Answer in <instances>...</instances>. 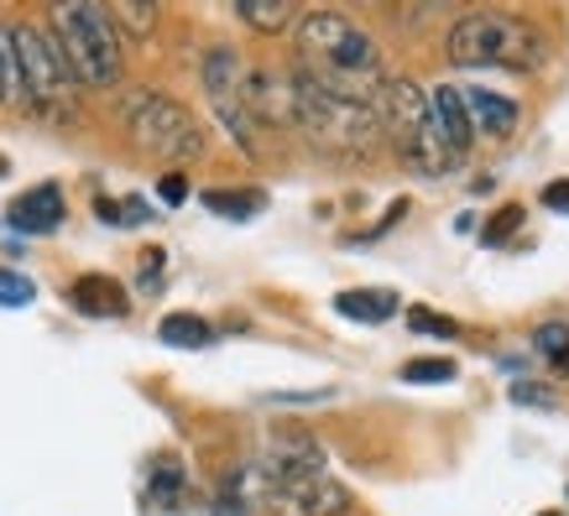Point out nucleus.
<instances>
[{"label": "nucleus", "instance_id": "nucleus-1", "mask_svg": "<svg viewBox=\"0 0 569 516\" xmlns=\"http://www.w3.org/2000/svg\"><path fill=\"white\" fill-rule=\"evenodd\" d=\"M298 73L329 94L371 104V110H377L381 84H387L381 48L371 42V32H361L340 11H309L298 21Z\"/></svg>", "mask_w": 569, "mask_h": 516}, {"label": "nucleus", "instance_id": "nucleus-2", "mask_svg": "<svg viewBox=\"0 0 569 516\" xmlns=\"http://www.w3.org/2000/svg\"><path fill=\"white\" fill-rule=\"evenodd\" d=\"M52 42L63 52V63H69L73 84L84 89H110L121 84V32H116V21L104 6L94 0H63V6H52Z\"/></svg>", "mask_w": 569, "mask_h": 516}, {"label": "nucleus", "instance_id": "nucleus-3", "mask_svg": "<svg viewBox=\"0 0 569 516\" xmlns=\"http://www.w3.org/2000/svg\"><path fill=\"white\" fill-rule=\"evenodd\" d=\"M288 104H293L298 131H303V136L319 146V152L366 156V152H371V146L381 141V125H377V110H371V104L340 100V94L319 89L313 79H303V73H293Z\"/></svg>", "mask_w": 569, "mask_h": 516}, {"label": "nucleus", "instance_id": "nucleus-4", "mask_svg": "<svg viewBox=\"0 0 569 516\" xmlns=\"http://www.w3.org/2000/svg\"><path fill=\"white\" fill-rule=\"evenodd\" d=\"M538 58L543 37L507 11H476L449 27V63L460 69H533Z\"/></svg>", "mask_w": 569, "mask_h": 516}, {"label": "nucleus", "instance_id": "nucleus-5", "mask_svg": "<svg viewBox=\"0 0 569 516\" xmlns=\"http://www.w3.org/2000/svg\"><path fill=\"white\" fill-rule=\"evenodd\" d=\"M11 52H17V94L32 104L37 115L48 121H63L73 115V100H79V84H73L63 52L52 42L48 27L37 21H17L11 27Z\"/></svg>", "mask_w": 569, "mask_h": 516}, {"label": "nucleus", "instance_id": "nucleus-6", "mask_svg": "<svg viewBox=\"0 0 569 516\" xmlns=\"http://www.w3.org/2000/svg\"><path fill=\"white\" fill-rule=\"evenodd\" d=\"M121 121L141 152L162 156V162H193V156H204L199 121L178 100L157 94V89H131L121 100Z\"/></svg>", "mask_w": 569, "mask_h": 516}, {"label": "nucleus", "instance_id": "nucleus-7", "mask_svg": "<svg viewBox=\"0 0 569 516\" xmlns=\"http://www.w3.org/2000/svg\"><path fill=\"white\" fill-rule=\"evenodd\" d=\"M246 63L236 48H209L204 52V94L209 104H214V115H220V125L236 136V146H241L246 156L261 152L257 141V115H251V100H246Z\"/></svg>", "mask_w": 569, "mask_h": 516}, {"label": "nucleus", "instance_id": "nucleus-8", "mask_svg": "<svg viewBox=\"0 0 569 516\" xmlns=\"http://www.w3.org/2000/svg\"><path fill=\"white\" fill-rule=\"evenodd\" d=\"M257 475L272 485H298V480H313V475H325V454L313 444L309 433H272L267 448H261V459H251Z\"/></svg>", "mask_w": 569, "mask_h": 516}, {"label": "nucleus", "instance_id": "nucleus-9", "mask_svg": "<svg viewBox=\"0 0 569 516\" xmlns=\"http://www.w3.org/2000/svg\"><path fill=\"white\" fill-rule=\"evenodd\" d=\"M350 506L346 485L329 480V475H313V480H298V485H272L261 496L257 516H340Z\"/></svg>", "mask_w": 569, "mask_h": 516}, {"label": "nucleus", "instance_id": "nucleus-10", "mask_svg": "<svg viewBox=\"0 0 569 516\" xmlns=\"http://www.w3.org/2000/svg\"><path fill=\"white\" fill-rule=\"evenodd\" d=\"M429 131H433V146L445 152L449 172L466 168V156H470V141H476V131H470V121H466V100H460V89H455V84L429 89Z\"/></svg>", "mask_w": 569, "mask_h": 516}, {"label": "nucleus", "instance_id": "nucleus-11", "mask_svg": "<svg viewBox=\"0 0 569 516\" xmlns=\"http://www.w3.org/2000/svg\"><path fill=\"white\" fill-rule=\"evenodd\" d=\"M69 204H63V189L58 183H37V189L17 193L11 209H6V224L17 230V235H52L58 224H63Z\"/></svg>", "mask_w": 569, "mask_h": 516}, {"label": "nucleus", "instance_id": "nucleus-12", "mask_svg": "<svg viewBox=\"0 0 569 516\" xmlns=\"http://www.w3.org/2000/svg\"><path fill=\"white\" fill-rule=\"evenodd\" d=\"M69 303L79 313H89V318H126V313H131V293L104 272L79 276V282L69 287Z\"/></svg>", "mask_w": 569, "mask_h": 516}, {"label": "nucleus", "instance_id": "nucleus-13", "mask_svg": "<svg viewBox=\"0 0 569 516\" xmlns=\"http://www.w3.org/2000/svg\"><path fill=\"white\" fill-rule=\"evenodd\" d=\"M460 100H466V121L470 131H481V136L491 141H507L512 131H518V104L501 100V94H491V89H460Z\"/></svg>", "mask_w": 569, "mask_h": 516}, {"label": "nucleus", "instance_id": "nucleus-14", "mask_svg": "<svg viewBox=\"0 0 569 516\" xmlns=\"http://www.w3.org/2000/svg\"><path fill=\"white\" fill-rule=\"evenodd\" d=\"M189 496V469L178 459H152L147 465V506L152 512H178Z\"/></svg>", "mask_w": 569, "mask_h": 516}, {"label": "nucleus", "instance_id": "nucleus-15", "mask_svg": "<svg viewBox=\"0 0 569 516\" xmlns=\"http://www.w3.org/2000/svg\"><path fill=\"white\" fill-rule=\"evenodd\" d=\"M335 313L356 318V324H387L397 313V293H387V287H350V293L335 297Z\"/></svg>", "mask_w": 569, "mask_h": 516}, {"label": "nucleus", "instance_id": "nucleus-16", "mask_svg": "<svg viewBox=\"0 0 569 516\" xmlns=\"http://www.w3.org/2000/svg\"><path fill=\"white\" fill-rule=\"evenodd\" d=\"M157 340L173 344V350H204V344H214V328H209L199 313H168V318L157 324Z\"/></svg>", "mask_w": 569, "mask_h": 516}, {"label": "nucleus", "instance_id": "nucleus-17", "mask_svg": "<svg viewBox=\"0 0 569 516\" xmlns=\"http://www.w3.org/2000/svg\"><path fill=\"white\" fill-rule=\"evenodd\" d=\"M209 214H224V220H257L267 209V193L261 189H209L204 193Z\"/></svg>", "mask_w": 569, "mask_h": 516}, {"label": "nucleus", "instance_id": "nucleus-18", "mask_svg": "<svg viewBox=\"0 0 569 516\" xmlns=\"http://www.w3.org/2000/svg\"><path fill=\"white\" fill-rule=\"evenodd\" d=\"M236 11H241V21L257 27V32H282V27L298 17L293 0H236Z\"/></svg>", "mask_w": 569, "mask_h": 516}, {"label": "nucleus", "instance_id": "nucleus-19", "mask_svg": "<svg viewBox=\"0 0 569 516\" xmlns=\"http://www.w3.org/2000/svg\"><path fill=\"white\" fill-rule=\"evenodd\" d=\"M533 350L553 365V371H559V376H569V328L565 324H543V328H538Z\"/></svg>", "mask_w": 569, "mask_h": 516}, {"label": "nucleus", "instance_id": "nucleus-20", "mask_svg": "<svg viewBox=\"0 0 569 516\" xmlns=\"http://www.w3.org/2000/svg\"><path fill=\"white\" fill-rule=\"evenodd\" d=\"M397 376L413 381V386H439V381H455V361H445V355H423V361H408Z\"/></svg>", "mask_w": 569, "mask_h": 516}, {"label": "nucleus", "instance_id": "nucleus-21", "mask_svg": "<svg viewBox=\"0 0 569 516\" xmlns=\"http://www.w3.org/2000/svg\"><path fill=\"white\" fill-rule=\"evenodd\" d=\"M522 230V204H501L491 220H486V230H481V245H507L512 235Z\"/></svg>", "mask_w": 569, "mask_h": 516}, {"label": "nucleus", "instance_id": "nucleus-22", "mask_svg": "<svg viewBox=\"0 0 569 516\" xmlns=\"http://www.w3.org/2000/svg\"><path fill=\"white\" fill-rule=\"evenodd\" d=\"M32 297H37L32 276H21V272H6V266H0V308H27Z\"/></svg>", "mask_w": 569, "mask_h": 516}, {"label": "nucleus", "instance_id": "nucleus-23", "mask_svg": "<svg viewBox=\"0 0 569 516\" xmlns=\"http://www.w3.org/2000/svg\"><path fill=\"white\" fill-rule=\"evenodd\" d=\"M110 21H121L126 32L147 37V32H152V21H157V11H152V6H141V0H126V6H116V11H110Z\"/></svg>", "mask_w": 569, "mask_h": 516}, {"label": "nucleus", "instance_id": "nucleus-24", "mask_svg": "<svg viewBox=\"0 0 569 516\" xmlns=\"http://www.w3.org/2000/svg\"><path fill=\"white\" fill-rule=\"evenodd\" d=\"M17 94V52H11V27H0V104Z\"/></svg>", "mask_w": 569, "mask_h": 516}, {"label": "nucleus", "instance_id": "nucleus-25", "mask_svg": "<svg viewBox=\"0 0 569 516\" xmlns=\"http://www.w3.org/2000/svg\"><path fill=\"white\" fill-rule=\"evenodd\" d=\"M408 328H418V334H460L455 318H445V313H433V308H408Z\"/></svg>", "mask_w": 569, "mask_h": 516}, {"label": "nucleus", "instance_id": "nucleus-26", "mask_svg": "<svg viewBox=\"0 0 569 516\" xmlns=\"http://www.w3.org/2000/svg\"><path fill=\"white\" fill-rule=\"evenodd\" d=\"M512 402H518V407H559V396L553 392H543V386H533V381H512Z\"/></svg>", "mask_w": 569, "mask_h": 516}, {"label": "nucleus", "instance_id": "nucleus-27", "mask_svg": "<svg viewBox=\"0 0 569 516\" xmlns=\"http://www.w3.org/2000/svg\"><path fill=\"white\" fill-rule=\"evenodd\" d=\"M116 220H121V224H147V220H157V214H152V204H147V199H137V193H131V199H116Z\"/></svg>", "mask_w": 569, "mask_h": 516}, {"label": "nucleus", "instance_id": "nucleus-28", "mask_svg": "<svg viewBox=\"0 0 569 516\" xmlns=\"http://www.w3.org/2000/svg\"><path fill=\"white\" fill-rule=\"evenodd\" d=\"M157 199L178 209L183 199H189V178H183V172H162V183H157Z\"/></svg>", "mask_w": 569, "mask_h": 516}, {"label": "nucleus", "instance_id": "nucleus-29", "mask_svg": "<svg viewBox=\"0 0 569 516\" xmlns=\"http://www.w3.org/2000/svg\"><path fill=\"white\" fill-rule=\"evenodd\" d=\"M543 204H549L553 214H569V178H559V183L543 189Z\"/></svg>", "mask_w": 569, "mask_h": 516}, {"label": "nucleus", "instance_id": "nucleus-30", "mask_svg": "<svg viewBox=\"0 0 569 516\" xmlns=\"http://www.w3.org/2000/svg\"><path fill=\"white\" fill-rule=\"evenodd\" d=\"M162 256H168V251H157V245L152 251H141V282H147V287L162 276Z\"/></svg>", "mask_w": 569, "mask_h": 516}, {"label": "nucleus", "instance_id": "nucleus-31", "mask_svg": "<svg viewBox=\"0 0 569 516\" xmlns=\"http://www.w3.org/2000/svg\"><path fill=\"white\" fill-rule=\"evenodd\" d=\"M6 172H11V162H6V156H0V178H6Z\"/></svg>", "mask_w": 569, "mask_h": 516}]
</instances>
